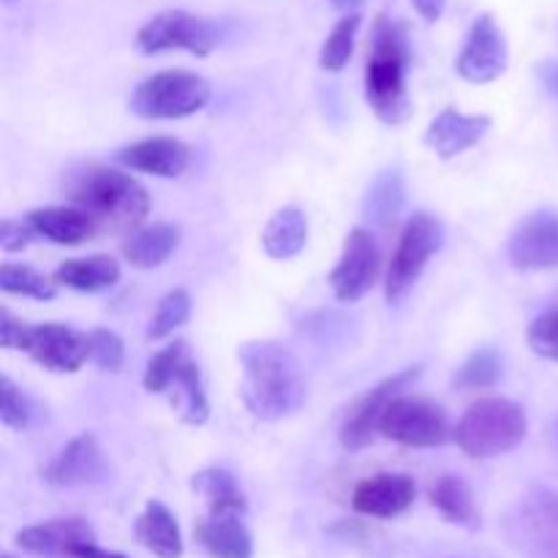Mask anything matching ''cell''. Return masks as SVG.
Returning a JSON list of instances; mask_svg holds the SVG:
<instances>
[{"instance_id":"obj_1","label":"cell","mask_w":558,"mask_h":558,"mask_svg":"<svg viewBox=\"0 0 558 558\" xmlns=\"http://www.w3.org/2000/svg\"><path fill=\"white\" fill-rule=\"evenodd\" d=\"M240 360V396L259 420H281L298 412L308 398L300 360L276 341L243 343Z\"/></svg>"},{"instance_id":"obj_2","label":"cell","mask_w":558,"mask_h":558,"mask_svg":"<svg viewBox=\"0 0 558 558\" xmlns=\"http://www.w3.org/2000/svg\"><path fill=\"white\" fill-rule=\"evenodd\" d=\"M69 199L96 221L98 232H136L150 213V194L131 174L98 163L80 169L69 180Z\"/></svg>"},{"instance_id":"obj_3","label":"cell","mask_w":558,"mask_h":558,"mask_svg":"<svg viewBox=\"0 0 558 558\" xmlns=\"http://www.w3.org/2000/svg\"><path fill=\"white\" fill-rule=\"evenodd\" d=\"M412 52H409L407 27L379 16L371 36V54L365 65V98L371 109L385 123L398 125L409 114L407 71Z\"/></svg>"},{"instance_id":"obj_4","label":"cell","mask_w":558,"mask_h":558,"mask_svg":"<svg viewBox=\"0 0 558 558\" xmlns=\"http://www.w3.org/2000/svg\"><path fill=\"white\" fill-rule=\"evenodd\" d=\"M529 417L510 398H480L458 420L456 441L469 458H499L526 439Z\"/></svg>"},{"instance_id":"obj_5","label":"cell","mask_w":558,"mask_h":558,"mask_svg":"<svg viewBox=\"0 0 558 558\" xmlns=\"http://www.w3.org/2000/svg\"><path fill=\"white\" fill-rule=\"evenodd\" d=\"M210 101V82L194 71L169 69L147 76L131 96V112L145 120H180L202 112Z\"/></svg>"},{"instance_id":"obj_6","label":"cell","mask_w":558,"mask_h":558,"mask_svg":"<svg viewBox=\"0 0 558 558\" xmlns=\"http://www.w3.org/2000/svg\"><path fill=\"white\" fill-rule=\"evenodd\" d=\"M505 537L526 558H558V490L537 488L521 496L505 518Z\"/></svg>"},{"instance_id":"obj_7","label":"cell","mask_w":558,"mask_h":558,"mask_svg":"<svg viewBox=\"0 0 558 558\" xmlns=\"http://www.w3.org/2000/svg\"><path fill=\"white\" fill-rule=\"evenodd\" d=\"M441 245H445V227H441L439 218L423 210L414 213L407 221V227H403L398 248L396 254H392L390 270H387V303H401V300L412 292V287L417 283V278L423 276L430 256L439 254Z\"/></svg>"},{"instance_id":"obj_8","label":"cell","mask_w":558,"mask_h":558,"mask_svg":"<svg viewBox=\"0 0 558 558\" xmlns=\"http://www.w3.org/2000/svg\"><path fill=\"white\" fill-rule=\"evenodd\" d=\"M218 41H221V33L216 22L189 14V11H161L136 33V47L145 54L185 49L196 58H207L218 47Z\"/></svg>"},{"instance_id":"obj_9","label":"cell","mask_w":558,"mask_h":558,"mask_svg":"<svg viewBox=\"0 0 558 558\" xmlns=\"http://www.w3.org/2000/svg\"><path fill=\"white\" fill-rule=\"evenodd\" d=\"M379 430L387 439L403 447H414V450L441 447L450 439V423H447L445 409L420 396H398L387 407Z\"/></svg>"},{"instance_id":"obj_10","label":"cell","mask_w":558,"mask_h":558,"mask_svg":"<svg viewBox=\"0 0 558 558\" xmlns=\"http://www.w3.org/2000/svg\"><path fill=\"white\" fill-rule=\"evenodd\" d=\"M507 65H510V47H507L505 31L490 14L477 16L458 52V74L472 85H488L505 74Z\"/></svg>"},{"instance_id":"obj_11","label":"cell","mask_w":558,"mask_h":558,"mask_svg":"<svg viewBox=\"0 0 558 558\" xmlns=\"http://www.w3.org/2000/svg\"><path fill=\"white\" fill-rule=\"evenodd\" d=\"M381 270V251L368 229H352L343 240L341 259L330 272V287L341 303H357L374 289Z\"/></svg>"},{"instance_id":"obj_12","label":"cell","mask_w":558,"mask_h":558,"mask_svg":"<svg viewBox=\"0 0 558 558\" xmlns=\"http://www.w3.org/2000/svg\"><path fill=\"white\" fill-rule=\"evenodd\" d=\"M420 374H423V368H403L398 374L387 376L374 390L360 396L341 425V445L347 450H363V447H368L374 441L376 430H379L387 407L398 396H403V390H409V385L417 381Z\"/></svg>"},{"instance_id":"obj_13","label":"cell","mask_w":558,"mask_h":558,"mask_svg":"<svg viewBox=\"0 0 558 558\" xmlns=\"http://www.w3.org/2000/svg\"><path fill=\"white\" fill-rule=\"evenodd\" d=\"M507 256L510 265L523 272L558 267V213L537 210L523 218L510 234Z\"/></svg>"},{"instance_id":"obj_14","label":"cell","mask_w":558,"mask_h":558,"mask_svg":"<svg viewBox=\"0 0 558 558\" xmlns=\"http://www.w3.org/2000/svg\"><path fill=\"white\" fill-rule=\"evenodd\" d=\"M41 474L54 488H87L107 477L109 463L96 436L82 434L71 439Z\"/></svg>"},{"instance_id":"obj_15","label":"cell","mask_w":558,"mask_h":558,"mask_svg":"<svg viewBox=\"0 0 558 558\" xmlns=\"http://www.w3.org/2000/svg\"><path fill=\"white\" fill-rule=\"evenodd\" d=\"M27 354L41 368L54 371V374H74L90 360V341L74 327L44 322V325H33Z\"/></svg>"},{"instance_id":"obj_16","label":"cell","mask_w":558,"mask_h":558,"mask_svg":"<svg viewBox=\"0 0 558 558\" xmlns=\"http://www.w3.org/2000/svg\"><path fill=\"white\" fill-rule=\"evenodd\" d=\"M118 163L153 178H180L191 167V147L174 136H150L118 150Z\"/></svg>"},{"instance_id":"obj_17","label":"cell","mask_w":558,"mask_h":558,"mask_svg":"<svg viewBox=\"0 0 558 558\" xmlns=\"http://www.w3.org/2000/svg\"><path fill=\"white\" fill-rule=\"evenodd\" d=\"M414 496L417 485L407 474H376L354 488L352 507L365 518H398L414 505Z\"/></svg>"},{"instance_id":"obj_18","label":"cell","mask_w":558,"mask_h":558,"mask_svg":"<svg viewBox=\"0 0 558 558\" xmlns=\"http://www.w3.org/2000/svg\"><path fill=\"white\" fill-rule=\"evenodd\" d=\"M490 129L488 114H463L458 109L447 107L430 120L425 131V145L439 158H456L477 145Z\"/></svg>"},{"instance_id":"obj_19","label":"cell","mask_w":558,"mask_h":558,"mask_svg":"<svg viewBox=\"0 0 558 558\" xmlns=\"http://www.w3.org/2000/svg\"><path fill=\"white\" fill-rule=\"evenodd\" d=\"M96 543L90 523L82 518H54L16 534V545L36 556H69L76 545Z\"/></svg>"},{"instance_id":"obj_20","label":"cell","mask_w":558,"mask_h":558,"mask_svg":"<svg viewBox=\"0 0 558 558\" xmlns=\"http://www.w3.org/2000/svg\"><path fill=\"white\" fill-rule=\"evenodd\" d=\"M25 221L38 238H47L49 243L58 245H80L98 232L96 221L74 205L38 207V210L27 213Z\"/></svg>"},{"instance_id":"obj_21","label":"cell","mask_w":558,"mask_h":558,"mask_svg":"<svg viewBox=\"0 0 558 558\" xmlns=\"http://www.w3.org/2000/svg\"><path fill=\"white\" fill-rule=\"evenodd\" d=\"M180 248V227L174 223H150L129 234L123 243V256L131 267L153 270L161 267Z\"/></svg>"},{"instance_id":"obj_22","label":"cell","mask_w":558,"mask_h":558,"mask_svg":"<svg viewBox=\"0 0 558 558\" xmlns=\"http://www.w3.org/2000/svg\"><path fill=\"white\" fill-rule=\"evenodd\" d=\"M142 548L150 550L158 558H180L183 556V534H180L178 518L172 515L161 501H147L145 512L140 515L134 529Z\"/></svg>"},{"instance_id":"obj_23","label":"cell","mask_w":558,"mask_h":558,"mask_svg":"<svg viewBox=\"0 0 558 558\" xmlns=\"http://www.w3.org/2000/svg\"><path fill=\"white\" fill-rule=\"evenodd\" d=\"M196 539L210 558H254V539L240 515H210L196 526Z\"/></svg>"},{"instance_id":"obj_24","label":"cell","mask_w":558,"mask_h":558,"mask_svg":"<svg viewBox=\"0 0 558 558\" xmlns=\"http://www.w3.org/2000/svg\"><path fill=\"white\" fill-rule=\"evenodd\" d=\"M305 243H308V216L298 205L281 207L262 232V248L276 262L298 256Z\"/></svg>"},{"instance_id":"obj_25","label":"cell","mask_w":558,"mask_h":558,"mask_svg":"<svg viewBox=\"0 0 558 558\" xmlns=\"http://www.w3.org/2000/svg\"><path fill=\"white\" fill-rule=\"evenodd\" d=\"M54 281L76 292H101L120 281V265L112 256H87V259H69L54 270Z\"/></svg>"},{"instance_id":"obj_26","label":"cell","mask_w":558,"mask_h":558,"mask_svg":"<svg viewBox=\"0 0 558 558\" xmlns=\"http://www.w3.org/2000/svg\"><path fill=\"white\" fill-rule=\"evenodd\" d=\"M403 202H407V183H403L401 169H385L371 183L363 202V213L376 227H390L401 216Z\"/></svg>"},{"instance_id":"obj_27","label":"cell","mask_w":558,"mask_h":558,"mask_svg":"<svg viewBox=\"0 0 558 558\" xmlns=\"http://www.w3.org/2000/svg\"><path fill=\"white\" fill-rule=\"evenodd\" d=\"M194 488L207 499L210 515H245L248 501L227 469H205L194 477Z\"/></svg>"},{"instance_id":"obj_28","label":"cell","mask_w":558,"mask_h":558,"mask_svg":"<svg viewBox=\"0 0 558 558\" xmlns=\"http://www.w3.org/2000/svg\"><path fill=\"white\" fill-rule=\"evenodd\" d=\"M172 387H178V392H180V409H183V412H180V417H183V423H189V425L207 423V417H210V403H207L205 385H202V371H199V363H196V360H191L189 354L180 360L169 390H172Z\"/></svg>"},{"instance_id":"obj_29","label":"cell","mask_w":558,"mask_h":558,"mask_svg":"<svg viewBox=\"0 0 558 558\" xmlns=\"http://www.w3.org/2000/svg\"><path fill=\"white\" fill-rule=\"evenodd\" d=\"M430 505L441 512L445 521L461 523V526H469L477 518V505H474L472 488H469L466 480L452 477V474L441 477L430 488Z\"/></svg>"},{"instance_id":"obj_30","label":"cell","mask_w":558,"mask_h":558,"mask_svg":"<svg viewBox=\"0 0 558 558\" xmlns=\"http://www.w3.org/2000/svg\"><path fill=\"white\" fill-rule=\"evenodd\" d=\"M360 25H363V16L360 11H352V14H343L341 20L336 22V27L330 31V36L325 38L319 52V65L330 74H338L349 65L354 54V41H357Z\"/></svg>"},{"instance_id":"obj_31","label":"cell","mask_w":558,"mask_h":558,"mask_svg":"<svg viewBox=\"0 0 558 558\" xmlns=\"http://www.w3.org/2000/svg\"><path fill=\"white\" fill-rule=\"evenodd\" d=\"M501 374H505V360L494 347H483L458 368L456 387L458 390H488V387L499 385Z\"/></svg>"},{"instance_id":"obj_32","label":"cell","mask_w":558,"mask_h":558,"mask_svg":"<svg viewBox=\"0 0 558 558\" xmlns=\"http://www.w3.org/2000/svg\"><path fill=\"white\" fill-rule=\"evenodd\" d=\"M0 289L5 294H22V298L33 300H52L58 294V281L54 278L41 276L38 270L27 265H14V262H5L0 267Z\"/></svg>"},{"instance_id":"obj_33","label":"cell","mask_w":558,"mask_h":558,"mask_svg":"<svg viewBox=\"0 0 558 558\" xmlns=\"http://www.w3.org/2000/svg\"><path fill=\"white\" fill-rule=\"evenodd\" d=\"M189 319H191V294L185 292V289H172V292L163 294L161 303H158L150 327H147V338H150V341L169 338Z\"/></svg>"},{"instance_id":"obj_34","label":"cell","mask_w":558,"mask_h":558,"mask_svg":"<svg viewBox=\"0 0 558 558\" xmlns=\"http://www.w3.org/2000/svg\"><path fill=\"white\" fill-rule=\"evenodd\" d=\"M189 354V347L185 341H174L169 347H163L161 352H156L147 363L145 376H142V385H145L147 392H167L169 385H172V376L178 371L180 360Z\"/></svg>"},{"instance_id":"obj_35","label":"cell","mask_w":558,"mask_h":558,"mask_svg":"<svg viewBox=\"0 0 558 558\" xmlns=\"http://www.w3.org/2000/svg\"><path fill=\"white\" fill-rule=\"evenodd\" d=\"M0 420L14 430H25L33 420V403L9 376H0Z\"/></svg>"},{"instance_id":"obj_36","label":"cell","mask_w":558,"mask_h":558,"mask_svg":"<svg viewBox=\"0 0 558 558\" xmlns=\"http://www.w3.org/2000/svg\"><path fill=\"white\" fill-rule=\"evenodd\" d=\"M90 341V360L101 371H120L125 365V343L112 330H93L87 336Z\"/></svg>"},{"instance_id":"obj_37","label":"cell","mask_w":558,"mask_h":558,"mask_svg":"<svg viewBox=\"0 0 558 558\" xmlns=\"http://www.w3.org/2000/svg\"><path fill=\"white\" fill-rule=\"evenodd\" d=\"M526 341L534 354L545 360H556L558 363V308L545 311L532 322L526 332Z\"/></svg>"},{"instance_id":"obj_38","label":"cell","mask_w":558,"mask_h":558,"mask_svg":"<svg viewBox=\"0 0 558 558\" xmlns=\"http://www.w3.org/2000/svg\"><path fill=\"white\" fill-rule=\"evenodd\" d=\"M31 332L33 327L16 319L11 311H0V343H3V349H22V352H27V347H31Z\"/></svg>"},{"instance_id":"obj_39","label":"cell","mask_w":558,"mask_h":558,"mask_svg":"<svg viewBox=\"0 0 558 558\" xmlns=\"http://www.w3.org/2000/svg\"><path fill=\"white\" fill-rule=\"evenodd\" d=\"M33 229L27 227V221H3L0 223V248L5 254H16V251H25L33 240Z\"/></svg>"},{"instance_id":"obj_40","label":"cell","mask_w":558,"mask_h":558,"mask_svg":"<svg viewBox=\"0 0 558 558\" xmlns=\"http://www.w3.org/2000/svg\"><path fill=\"white\" fill-rule=\"evenodd\" d=\"M412 5L425 22H436L441 20V14H445L447 0H412Z\"/></svg>"},{"instance_id":"obj_41","label":"cell","mask_w":558,"mask_h":558,"mask_svg":"<svg viewBox=\"0 0 558 558\" xmlns=\"http://www.w3.org/2000/svg\"><path fill=\"white\" fill-rule=\"evenodd\" d=\"M69 558H125V556L114 554V550L98 548L96 543H85V545H76V548L69 554Z\"/></svg>"},{"instance_id":"obj_42","label":"cell","mask_w":558,"mask_h":558,"mask_svg":"<svg viewBox=\"0 0 558 558\" xmlns=\"http://www.w3.org/2000/svg\"><path fill=\"white\" fill-rule=\"evenodd\" d=\"M539 74H543V80H545V85H548V90L558 98V65L556 63H545L543 69H539Z\"/></svg>"},{"instance_id":"obj_43","label":"cell","mask_w":558,"mask_h":558,"mask_svg":"<svg viewBox=\"0 0 558 558\" xmlns=\"http://www.w3.org/2000/svg\"><path fill=\"white\" fill-rule=\"evenodd\" d=\"M332 5H336V9H341V11H347V14H352V11H357L360 5L365 3V0H330Z\"/></svg>"},{"instance_id":"obj_44","label":"cell","mask_w":558,"mask_h":558,"mask_svg":"<svg viewBox=\"0 0 558 558\" xmlns=\"http://www.w3.org/2000/svg\"><path fill=\"white\" fill-rule=\"evenodd\" d=\"M554 441H556V447H558V420H556V428H554Z\"/></svg>"},{"instance_id":"obj_45","label":"cell","mask_w":558,"mask_h":558,"mask_svg":"<svg viewBox=\"0 0 558 558\" xmlns=\"http://www.w3.org/2000/svg\"><path fill=\"white\" fill-rule=\"evenodd\" d=\"M0 558H16V556H11V554H3Z\"/></svg>"}]
</instances>
